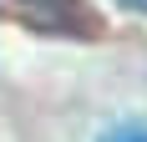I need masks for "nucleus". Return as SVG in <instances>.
Segmentation results:
<instances>
[{
  "instance_id": "obj_3",
  "label": "nucleus",
  "mask_w": 147,
  "mask_h": 142,
  "mask_svg": "<svg viewBox=\"0 0 147 142\" xmlns=\"http://www.w3.org/2000/svg\"><path fill=\"white\" fill-rule=\"evenodd\" d=\"M112 5H122V10H132V15H147V0H112Z\"/></svg>"
},
{
  "instance_id": "obj_1",
  "label": "nucleus",
  "mask_w": 147,
  "mask_h": 142,
  "mask_svg": "<svg viewBox=\"0 0 147 142\" xmlns=\"http://www.w3.org/2000/svg\"><path fill=\"white\" fill-rule=\"evenodd\" d=\"M10 15H20L36 30H51V36H102V26L81 10V0H15Z\"/></svg>"
},
{
  "instance_id": "obj_2",
  "label": "nucleus",
  "mask_w": 147,
  "mask_h": 142,
  "mask_svg": "<svg viewBox=\"0 0 147 142\" xmlns=\"http://www.w3.org/2000/svg\"><path fill=\"white\" fill-rule=\"evenodd\" d=\"M96 142H147V122H127V127H112V132H102Z\"/></svg>"
}]
</instances>
